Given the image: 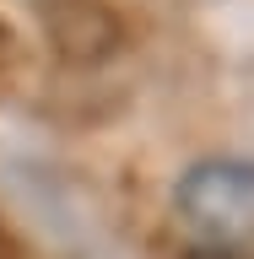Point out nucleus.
I'll use <instances>...</instances> for the list:
<instances>
[{
    "instance_id": "f257e3e1",
    "label": "nucleus",
    "mask_w": 254,
    "mask_h": 259,
    "mask_svg": "<svg viewBox=\"0 0 254 259\" xmlns=\"http://www.w3.org/2000/svg\"><path fill=\"white\" fill-rule=\"evenodd\" d=\"M184 227H195L206 243H249L254 238V162L211 157L195 162L178 178L173 194Z\"/></svg>"
},
{
    "instance_id": "f03ea898",
    "label": "nucleus",
    "mask_w": 254,
    "mask_h": 259,
    "mask_svg": "<svg viewBox=\"0 0 254 259\" xmlns=\"http://www.w3.org/2000/svg\"><path fill=\"white\" fill-rule=\"evenodd\" d=\"M49 38L65 60H103L119 44V22L97 0H60L49 11Z\"/></svg>"
},
{
    "instance_id": "7ed1b4c3",
    "label": "nucleus",
    "mask_w": 254,
    "mask_h": 259,
    "mask_svg": "<svg viewBox=\"0 0 254 259\" xmlns=\"http://www.w3.org/2000/svg\"><path fill=\"white\" fill-rule=\"evenodd\" d=\"M184 259H254V254L238 248V243H200V248H190Z\"/></svg>"
},
{
    "instance_id": "20e7f679",
    "label": "nucleus",
    "mask_w": 254,
    "mask_h": 259,
    "mask_svg": "<svg viewBox=\"0 0 254 259\" xmlns=\"http://www.w3.org/2000/svg\"><path fill=\"white\" fill-rule=\"evenodd\" d=\"M0 259H22V248H16V238L0 227Z\"/></svg>"
}]
</instances>
